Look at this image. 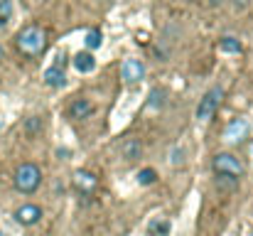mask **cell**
<instances>
[{"label":"cell","instance_id":"8","mask_svg":"<svg viewBox=\"0 0 253 236\" xmlns=\"http://www.w3.org/2000/svg\"><path fill=\"white\" fill-rule=\"evenodd\" d=\"M249 136V123L244 121V118H234L229 126H226V131H224V141L226 143H244V138Z\"/></svg>","mask_w":253,"mask_h":236},{"label":"cell","instance_id":"12","mask_svg":"<svg viewBox=\"0 0 253 236\" xmlns=\"http://www.w3.org/2000/svg\"><path fill=\"white\" fill-rule=\"evenodd\" d=\"M121 153H123V157L130 162V160H138V157H140V153H143V145H140V141L128 138V141L121 145Z\"/></svg>","mask_w":253,"mask_h":236},{"label":"cell","instance_id":"2","mask_svg":"<svg viewBox=\"0 0 253 236\" xmlns=\"http://www.w3.org/2000/svg\"><path fill=\"white\" fill-rule=\"evenodd\" d=\"M12 182H15V189L22 192V194H32L40 189L42 185V170L35 165V162H22L15 175H12Z\"/></svg>","mask_w":253,"mask_h":236},{"label":"cell","instance_id":"7","mask_svg":"<svg viewBox=\"0 0 253 236\" xmlns=\"http://www.w3.org/2000/svg\"><path fill=\"white\" fill-rule=\"evenodd\" d=\"M40 219H42V207H37V204H22L15 212V222L22 227H35Z\"/></svg>","mask_w":253,"mask_h":236},{"label":"cell","instance_id":"21","mask_svg":"<svg viewBox=\"0 0 253 236\" xmlns=\"http://www.w3.org/2000/svg\"><path fill=\"white\" fill-rule=\"evenodd\" d=\"M209 2H211V5H224L226 0H209Z\"/></svg>","mask_w":253,"mask_h":236},{"label":"cell","instance_id":"9","mask_svg":"<svg viewBox=\"0 0 253 236\" xmlns=\"http://www.w3.org/2000/svg\"><path fill=\"white\" fill-rule=\"evenodd\" d=\"M67 113H69V118H74V121H84V118H88V116L93 113V103H91L88 98H74V101L69 103Z\"/></svg>","mask_w":253,"mask_h":236},{"label":"cell","instance_id":"1","mask_svg":"<svg viewBox=\"0 0 253 236\" xmlns=\"http://www.w3.org/2000/svg\"><path fill=\"white\" fill-rule=\"evenodd\" d=\"M15 45H17V49H20L25 57H37V54L44 52V47H47V37H44L42 27H37V25H27V27H22V30L17 32Z\"/></svg>","mask_w":253,"mask_h":236},{"label":"cell","instance_id":"20","mask_svg":"<svg viewBox=\"0 0 253 236\" xmlns=\"http://www.w3.org/2000/svg\"><path fill=\"white\" fill-rule=\"evenodd\" d=\"M251 2H253V0H234V5H236L239 10H246V7H249Z\"/></svg>","mask_w":253,"mask_h":236},{"label":"cell","instance_id":"3","mask_svg":"<svg viewBox=\"0 0 253 236\" xmlns=\"http://www.w3.org/2000/svg\"><path fill=\"white\" fill-rule=\"evenodd\" d=\"M211 170H214L216 175H221V177H234V180L244 177V165H241V160L236 155H231V153H216L214 160H211Z\"/></svg>","mask_w":253,"mask_h":236},{"label":"cell","instance_id":"6","mask_svg":"<svg viewBox=\"0 0 253 236\" xmlns=\"http://www.w3.org/2000/svg\"><path fill=\"white\" fill-rule=\"evenodd\" d=\"M72 185H74V189H79L82 194H93L96 187H98V180H96V175L88 172V170H77V172L72 175Z\"/></svg>","mask_w":253,"mask_h":236},{"label":"cell","instance_id":"4","mask_svg":"<svg viewBox=\"0 0 253 236\" xmlns=\"http://www.w3.org/2000/svg\"><path fill=\"white\" fill-rule=\"evenodd\" d=\"M221 101H224V91H221L219 86L209 89V91L202 96L199 106H197V118H199V121H209V118H214V113L219 111Z\"/></svg>","mask_w":253,"mask_h":236},{"label":"cell","instance_id":"19","mask_svg":"<svg viewBox=\"0 0 253 236\" xmlns=\"http://www.w3.org/2000/svg\"><path fill=\"white\" fill-rule=\"evenodd\" d=\"M150 232H155V234H168L169 232V224L168 222H153V224H150Z\"/></svg>","mask_w":253,"mask_h":236},{"label":"cell","instance_id":"15","mask_svg":"<svg viewBox=\"0 0 253 236\" xmlns=\"http://www.w3.org/2000/svg\"><path fill=\"white\" fill-rule=\"evenodd\" d=\"M101 42H103V40H101V32H98V30H91V32L86 35V49H88V52L98 49Z\"/></svg>","mask_w":253,"mask_h":236},{"label":"cell","instance_id":"10","mask_svg":"<svg viewBox=\"0 0 253 236\" xmlns=\"http://www.w3.org/2000/svg\"><path fill=\"white\" fill-rule=\"evenodd\" d=\"M72 64H74V69L77 72H82V74H88V72H93L96 69V59H93V52H77L74 54V59H72Z\"/></svg>","mask_w":253,"mask_h":236},{"label":"cell","instance_id":"17","mask_svg":"<svg viewBox=\"0 0 253 236\" xmlns=\"http://www.w3.org/2000/svg\"><path fill=\"white\" fill-rule=\"evenodd\" d=\"M12 17V0H0V27Z\"/></svg>","mask_w":253,"mask_h":236},{"label":"cell","instance_id":"18","mask_svg":"<svg viewBox=\"0 0 253 236\" xmlns=\"http://www.w3.org/2000/svg\"><path fill=\"white\" fill-rule=\"evenodd\" d=\"M40 118H30L27 123H25V131H27V136H37L40 133Z\"/></svg>","mask_w":253,"mask_h":236},{"label":"cell","instance_id":"5","mask_svg":"<svg viewBox=\"0 0 253 236\" xmlns=\"http://www.w3.org/2000/svg\"><path fill=\"white\" fill-rule=\"evenodd\" d=\"M121 79H123L126 84H138V81H143V79H145L143 62H140V59H126V62L121 64Z\"/></svg>","mask_w":253,"mask_h":236},{"label":"cell","instance_id":"22","mask_svg":"<svg viewBox=\"0 0 253 236\" xmlns=\"http://www.w3.org/2000/svg\"><path fill=\"white\" fill-rule=\"evenodd\" d=\"M5 59V49H2V45H0V62Z\"/></svg>","mask_w":253,"mask_h":236},{"label":"cell","instance_id":"16","mask_svg":"<svg viewBox=\"0 0 253 236\" xmlns=\"http://www.w3.org/2000/svg\"><path fill=\"white\" fill-rule=\"evenodd\" d=\"M163 103H165V89H153V91H150L148 106H150V108H160Z\"/></svg>","mask_w":253,"mask_h":236},{"label":"cell","instance_id":"11","mask_svg":"<svg viewBox=\"0 0 253 236\" xmlns=\"http://www.w3.org/2000/svg\"><path fill=\"white\" fill-rule=\"evenodd\" d=\"M44 84H47V86H52V89H62V86L67 84V74H64V69H62V67H57V64H52V67L44 72Z\"/></svg>","mask_w":253,"mask_h":236},{"label":"cell","instance_id":"14","mask_svg":"<svg viewBox=\"0 0 253 236\" xmlns=\"http://www.w3.org/2000/svg\"><path fill=\"white\" fill-rule=\"evenodd\" d=\"M138 182H140V185H155V182H158V172H155L153 167H145V170L138 172Z\"/></svg>","mask_w":253,"mask_h":236},{"label":"cell","instance_id":"13","mask_svg":"<svg viewBox=\"0 0 253 236\" xmlns=\"http://www.w3.org/2000/svg\"><path fill=\"white\" fill-rule=\"evenodd\" d=\"M219 47H221V52H226V54H241V49H244L236 37H221Z\"/></svg>","mask_w":253,"mask_h":236}]
</instances>
